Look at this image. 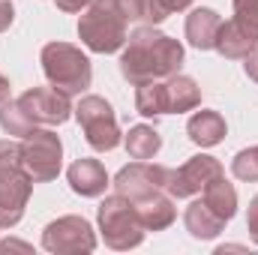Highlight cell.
I'll list each match as a JSON object with an SVG mask.
<instances>
[{"label": "cell", "instance_id": "6da1fadb", "mask_svg": "<svg viewBox=\"0 0 258 255\" xmlns=\"http://www.w3.org/2000/svg\"><path fill=\"white\" fill-rule=\"evenodd\" d=\"M183 57H186V51L174 36L162 33L156 24H138L129 33L117 66H120V75L129 84L138 87V84L159 81V78L180 72Z\"/></svg>", "mask_w": 258, "mask_h": 255}, {"label": "cell", "instance_id": "7a4b0ae2", "mask_svg": "<svg viewBox=\"0 0 258 255\" xmlns=\"http://www.w3.org/2000/svg\"><path fill=\"white\" fill-rule=\"evenodd\" d=\"M201 105V87L192 75L174 72L159 81L138 84L135 90V111L141 117H162V114H183Z\"/></svg>", "mask_w": 258, "mask_h": 255}, {"label": "cell", "instance_id": "3957f363", "mask_svg": "<svg viewBox=\"0 0 258 255\" xmlns=\"http://www.w3.org/2000/svg\"><path fill=\"white\" fill-rule=\"evenodd\" d=\"M33 195V177L21 162V141H0V228H15Z\"/></svg>", "mask_w": 258, "mask_h": 255}, {"label": "cell", "instance_id": "277c9868", "mask_svg": "<svg viewBox=\"0 0 258 255\" xmlns=\"http://www.w3.org/2000/svg\"><path fill=\"white\" fill-rule=\"evenodd\" d=\"M39 63H42V72H45L48 84L57 87V90H63V93H69V96L87 93V87L93 81V63H90V57L78 45H72V42H60L57 39V42L42 45Z\"/></svg>", "mask_w": 258, "mask_h": 255}, {"label": "cell", "instance_id": "5b68a950", "mask_svg": "<svg viewBox=\"0 0 258 255\" xmlns=\"http://www.w3.org/2000/svg\"><path fill=\"white\" fill-rule=\"evenodd\" d=\"M96 222H99V231H102V240L105 246L117 249V252H126L144 243V222L138 216V207L135 201L114 192V195H105L99 210H96Z\"/></svg>", "mask_w": 258, "mask_h": 255}, {"label": "cell", "instance_id": "8992f818", "mask_svg": "<svg viewBox=\"0 0 258 255\" xmlns=\"http://www.w3.org/2000/svg\"><path fill=\"white\" fill-rule=\"evenodd\" d=\"M78 39L93 54H114L126 45L129 21L108 0H93L78 18Z\"/></svg>", "mask_w": 258, "mask_h": 255}, {"label": "cell", "instance_id": "52a82bcc", "mask_svg": "<svg viewBox=\"0 0 258 255\" xmlns=\"http://www.w3.org/2000/svg\"><path fill=\"white\" fill-rule=\"evenodd\" d=\"M75 120L84 132V141L96 150V153H108L123 141V132L117 126V114L111 108V102L105 96L96 93H81L78 105H75Z\"/></svg>", "mask_w": 258, "mask_h": 255}, {"label": "cell", "instance_id": "ba28073f", "mask_svg": "<svg viewBox=\"0 0 258 255\" xmlns=\"http://www.w3.org/2000/svg\"><path fill=\"white\" fill-rule=\"evenodd\" d=\"M21 162L33 183H48L60 174L63 165V141L54 129H30L21 138Z\"/></svg>", "mask_w": 258, "mask_h": 255}, {"label": "cell", "instance_id": "9c48e42d", "mask_svg": "<svg viewBox=\"0 0 258 255\" xmlns=\"http://www.w3.org/2000/svg\"><path fill=\"white\" fill-rule=\"evenodd\" d=\"M42 249L54 255H75V252H93L96 249V231L93 225L78 216V213H66L51 219L42 228Z\"/></svg>", "mask_w": 258, "mask_h": 255}, {"label": "cell", "instance_id": "30bf717a", "mask_svg": "<svg viewBox=\"0 0 258 255\" xmlns=\"http://www.w3.org/2000/svg\"><path fill=\"white\" fill-rule=\"evenodd\" d=\"M168 180H171L168 165H159L150 159H135L114 174L111 186H114V192L126 195L132 201H141V198H150L156 192H168Z\"/></svg>", "mask_w": 258, "mask_h": 255}, {"label": "cell", "instance_id": "8fae6325", "mask_svg": "<svg viewBox=\"0 0 258 255\" xmlns=\"http://www.w3.org/2000/svg\"><path fill=\"white\" fill-rule=\"evenodd\" d=\"M18 105L24 108V114L30 117L33 126H60L72 117V99L69 93L57 87H30L18 96Z\"/></svg>", "mask_w": 258, "mask_h": 255}, {"label": "cell", "instance_id": "7c38bea8", "mask_svg": "<svg viewBox=\"0 0 258 255\" xmlns=\"http://www.w3.org/2000/svg\"><path fill=\"white\" fill-rule=\"evenodd\" d=\"M225 174V165L210 156V153H195L189 156L180 168H171V180H168V195L177 198H195L207 183H213L216 177Z\"/></svg>", "mask_w": 258, "mask_h": 255}, {"label": "cell", "instance_id": "4fadbf2b", "mask_svg": "<svg viewBox=\"0 0 258 255\" xmlns=\"http://www.w3.org/2000/svg\"><path fill=\"white\" fill-rule=\"evenodd\" d=\"M66 180H69V189L81 198H99L102 192L111 186V177L105 171V165L93 156H81L75 159L69 168H66Z\"/></svg>", "mask_w": 258, "mask_h": 255}, {"label": "cell", "instance_id": "5bb4252c", "mask_svg": "<svg viewBox=\"0 0 258 255\" xmlns=\"http://www.w3.org/2000/svg\"><path fill=\"white\" fill-rule=\"evenodd\" d=\"M222 27V15L210 6H195L192 12L186 15V42L192 45L195 51H213L216 48V36Z\"/></svg>", "mask_w": 258, "mask_h": 255}, {"label": "cell", "instance_id": "9a60e30c", "mask_svg": "<svg viewBox=\"0 0 258 255\" xmlns=\"http://www.w3.org/2000/svg\"><path fill=\"white\" fill-rule=\"evenodd\" d=\"M183 225H186L189 237H195V240H213V237H219L225 231L228 222L204 198H195V201H189V207L183 210Z\"/></svg>", "mask_w": 258, "mask_h": 255}, {"label": "cell", "instance_id": "2e32d148", "mask_svg": "<svg viewBox=\"0 0 258 255\" xmlns=\"http://www.w3.org/2000/svg\"><path fill=\"white\" fill-rule=\"evenodd\" d=\"M225 132H228L225 117L219 111H213V108H201L186 120V135L198 147H216L225 138Z\"/></svg>", "mask_w": 258, "mask_h": 255}, {"label": "cell", "instance_id": "e0dca14e", "mask_svg": "<svg viewBox=\"0 0 258 255\" xmlns=\"http://www.w3.org/2000/svg\"><path fill=\"white\" fill-rule=\"evenodd\" d=\"M135 207H138V216H141L147 231H165L177 219V204L168 192H156L150 198H141V201H135Z\"/></svg>", "mask_w": 258, "mask_h": 255}, {"label": "cell", "instance_id": "ac0fdd59", "mask_svg": "<svg viewBox=\"0 0 258 255\" xmlns=\"http://www.w3.org/2000/svg\"><path fill=\"white\" fill-rule=\"evenodd\" d=\"M252 48H255V39H252L234 18L222 21L219 36H216V48H213V51H219L225 60H243Z\"/></svg>", "mask_w": 258, "mask_h": 255}, {"label": "cell", "instance_id": "d6986e66", "mask_svg": "<svg viewBox=\"0 0 258 255\" xmlns=\"http://www.w3.org/2000/svg\"><path fill=\"white\" fill-rule=\"evenodd\" d=\"M123 147L132 159H153L162 150V135L156 126L138 123V126H129V132L123 135Z\"/></svg>", "mask_w": 258, "mask_h": 255}, {"label": "cell", "instance_id": "ffe728a7", "mask_svg": "<svg viewBox=\"0 0 258 255\" xmlns=\"http://www.w3.org/2000/svg\"><path fill=\"white\" fill-rule=\"evenodd\" d=\"M201 198H204L225 222L234 219V213H237V189H234V183L225 180V174L216 177L213 183H207V186L201 189Z\"/></svg>", "mask_w": 258, "mask_h": 255}, {"label": "cell", "instance_id": "44dd1931", "mask_svg": "<svg viewBox=\"0 0 258 255\" xmlns=\"http://www.w3.org/2000/svg\"><path fill=\"white\" fill-rule=\"evenodd\" d=\"M0 129L9 135V138H24L30 129H36L30 123V117L24 114V108L18 105V99H6L0 105Z\"/></svg>", "mask_w": 258, "mask_h": 255}, {"label": "cell", "instance_id": "7402d4cb", "mask_svg": "<svg viewBox=\"0 0 258 255\" xmlns=\"http://www.w3.org/2000/svg\"><path fill=\"white\" fill-rule=\"evenodd\" d=\"M231 174L243 183H258V144L243 147L231 159Z\"/></svg>", "mask_w": 258, "mask_h": 255}, {"label": "cell", "instance_id": "603a6c76", "mask_svg": "<svg viewBox=\"0 0 258 255\" xmlns=\"http://www.w3.org/2000/svg\"><path fill=\"white\" fill-rule=\"evenodd\" d=\"M231 9H234V21L258 42V0H231Z\"/></svg>", "mask_w": 258, "mask_h": 255}, {"label": "cell", "instance_id": "cb8c5ba5", "mask_svg": "<svg viewBox=\"0 0 258 255\" xmlns=\"http://www.w3.org/2000/svg\"><path fill=\"white\" fill-rule=\"evenodd\" d=\"M192 0H147V21L144 24H162L171 12L189 9Z\"/></svg>", "mask_w": 258, "mask_h": 255}, {"label": "cell", "instance_id": "d4e9b609", "mask_svg": "<svg viewBox=\"0 0 258 255\" xmlns=\"http://www.w3.org/2000/svg\"><path fill=\"white\" fill-rule=\"evenodd\" d=\"M126 21H135V24H144L147 21V0H108Z\"/></svg>", "mask_w": 258, "mask_h": 255}, {"label": "cell", "instance_id": "484cf974", "mask_svg": "<svg viewBox=\"0 0 258 255\" xmlns=\"http://www.w3.org/2000/svg\"><path fill=\"white\" fill-rule=\"evenodd\" d=\"M246 231H249V237L258 243V195L249 201V210H246Z\"/></svg>", "mask_w": 258, "mask_h": 255}, {"label": "cell", "instance_id": "4316f807", "mask_svg": "<svg viewBox=\"0 0 258 255\" xmlns=\"http://www.w3.org/2000/svg\"><path fill=\"white\" fill-rule=\"evenodd\" d=\"M15 21V6L12 0H0V33H6Z\"/></svg>", "mask_w": 258, "mask_h": 255}, {"label": "cell", "instance_id": "83f0119b", "mask_svg": "<svg viewBox=\"0 0 258 255\" xmlns=\"http://www.w3.org/2000/svg\"><path fill=\"white\" fill-rule=\"evenodd\" d=\"M90 3H93V0H54V6H57L60 12H84Z\"/></svg>", "mask_w": 258, "mask_h": 255}, {"label": "cell", "instance_id": "f1b7e54d", "mask_svg": "<svg viewBox=\"0 0 258 255\" xmlns=\"http://www.w3.org/2000/svg\"><path fill=\"white\" fill-rule=\"evenodd\" d=\"M243 69H246V75H249V78L258 84V42H255V48L243 57Z\"/></svg>", "mask_w": 258, "mask_h": 255}, {"label": "cell", "instance_id": "f546056e", "mask_svg": "<svg viewBox=\"0 0 258 255\" xmlns=\"http://www.w3.org/2000/svg\"><path fill=\"white\" fill-rule=\"evenodd\" d=\"M9 249H21V252H30L33 246H30V243H24V240H3V243H0V252H9Z\"/></svg>", "mask_w": 258, "mask_h": 255}, {"label": "cell", "instance_id": "4dcf8cb0", "mask_svg": "<svg viewBox=\"0 0 258 255\" xmlns=\"http://www.w3.org/2000/svg\"><path fill=\"white\" fill-rule=\"evenodd\" d=\"M9 96H12V84H9V78H6V75L0 72V105H3V102H6Z\"/></svg>", "mask_w": 258, "mask_h": 255}]
</instances>
